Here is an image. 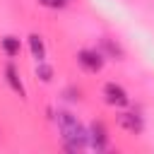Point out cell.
Returning <instances> with one entry per match:
<instances>
[{
	"label": "cell",
	"instance_id": "1",
	"mask_svg": "<svg viewBox=\"0 0 154 154\" xmlns=\"http://www.w3.org/2000/svg\"><path fill=\"white\" fill-rule=\"evenodd\" d=\"M55 123L60 128V137L65 149L70 152H79L89 144V130L77 120V116H72L70 111H58L55 113Z\"/></svg>",
	"mask_w": 154,
	"mask_h": 154
},
{
	"label": "cell",
	"instance_id": "2",
	"mask_svg": "<svg viewBox=\"0 0 154 154\" xmlns=\"http://www.w3.org/2000/svg\"><path fill=\"white\" fill-rule=\"evenodd\" d=\"M103 99H106L108 106H116V108H123V106L130 103L128 91H125L120 84H116V82H106V84H103Z\"/></svg>",
	"mask_w": 154,
	"mask_h": 154
},
{
	"label": "cell",
	"instance_id": "3",
	"mask_svg": "<svg viewBox=\"0 0 154 154\" xmlns=\"http://www.w3.org/2000/svg\"><path fill=\"white\" fill-rule=\"evenodd\" d=\"M89 144L96 149V152H103L108 147V130L101 120H94L89 125Z\"/></svg>",
	"mask_w": 154,
	"mask_h": 154
},
{
	"label": "cell",
	"instance_id": "4",
	"mask_svg": "<svg viewBox=\"0 0 154 154\" xmlns=\"http://www.w3.org/2000/svg\"><path fill=\"white\" fill-rule=\"evenodd\" d=\"M77 63H79L87 72H99V70L103 67V55H101L99 51H89V48H84V51L77 53Z\"/></svg>",
	"mask_w": 154,
	"mask_h": 154
},
{
	"label": "cell",
	"instance_id": "5",
	"mask_svg": "<svg viewBox=\"0 0 154 154\" xmlns=\"http://www.w3.org/2000/svg\"><path fill=\"white\" fill-rule=\"evenodd\" d=\"M118 125H120L123 130L132 132V135H140V132H142V128H144V123H142V116H137V113H130V111L118 116Z\"/></svg>",
	"mask_w": 154,
	"mask_h": 154
},
{
	"label": "cell",
	"instance_id": "6",
	"mask_svg": "<svg viewBox=\"0 0 154 154\" xmlns=\"http://www.w3.org/2000/svg\"><path fill=\"white\" fill-rule=\"evenodd\" d=\"M5 77H7V82H10V87L19 94V96H24L26 91H24V84H22V79H19V75H17V67L10 63L7 67H5Z\"/></svg>",
	"mask_w": 154,
	"mask_h": 154
},
{
	"label": "cell",
	"instance_id": "7",
	"mask_svg": "<svg viewBox=\"0 0 154 154\" xmlns=\"http://www.w3.org/2000/svg\"><path fill=\"white\" fill-rule=\"evenodd\" d=\"M29 48H31V55L36 60H46V46H43V38L38 34H31L29 36Z\"/></svg>",
	"mask_w": 154,
	"mask_h": 154
},
{
	"label": "cell",
	"instance_id": "8",
	"mask_svg": "<svg viewBox=\"0 0 154 154\" xmlns=\"http://www.w3.org/2000/svg\"><path fill=\"white\" fill-rule=\"evenodd\" d=\"M19 48H22V46H19V38H17V36H5V38H2V51H5L10 58L19 55Z\"/></svg>",
	"mask_w": 154,
	"mask_h": 154
},
{
	"label": "cell",
	"instance_id": "9",
	"mask_svg": "<svg viewBox=\"0 0 154 154\" xmlns=\"http://www.w3.org/2000/svg\"><path fill=\"white\" fill-rule=\"evenodd\" d=\"M36 77H38L41 82H51V79H53V67L46 65V60H38V65H36Z\"/></svg>",
	"mask_w": 154,
	"mask_h": 154
},
{
	"label": "cell",
	"instance_id": "10",
	"mask_svg": "<svg viewBox=\"0 0 154 154\" xmlns=\"http://www.w3.org/2000/svg\"><path fill=\"white\" fill-rule=\"evenodd\" d=\"M43 7H51V10H60V7H65V2L67 0H38Z\"/></svg>",
	"mask_w": 154,
	"mask_h": 154
}]
</instances>
